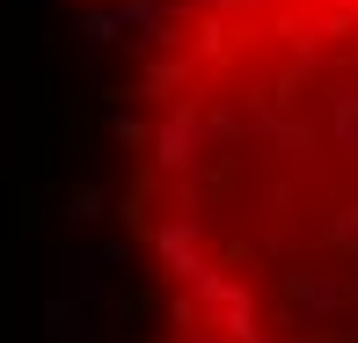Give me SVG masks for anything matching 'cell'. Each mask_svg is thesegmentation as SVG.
<instances>
[{
    "mask_svg": "<svg viewBox=\"0 0 358 343\" xmlns=\"http://www.w3.org/2000/svg\"><path fill=\"white\" fill-rule=\"evenodd\" d=\"M110 175L146 343H358V0H117Z\"/></svg>",
    "mask_w": 358,
    "mask_h": 343,
    "instance_id": "1",
    "label": "cell"
}]
</instances>
